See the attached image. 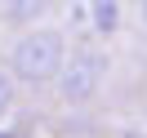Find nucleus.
<instances>
[{"mask_svg":"<svg viewBox=\"0 0 147 138\" xmlns=\"http://www.w3.org/2000/svg\"><path fill=\"white\" fill-rule=\"evenodd\" d=\"M63 58H67V36H63V31H58V27H31V31H22V36L13 40L5 67L13 71L18 85L40 89V85H54Z\"/></svg>","mask_w":147,"mask_h":138,"instance_id":"f257e3e1","label":"nucleus"},{"mask_svg":"<svg viewBox=\"0 0 147 138\" xmlns=\"http://www.w3.org/2000/svg\"><path fill=\"white\" fill-rule=\"evenodd\" d=\"M102 76H107V58L98 49H71L54 76L63 107H89L102 89Z\"/></svg>","mask_w":147,"mask_h":138,"instance_id":"f03ea898","label":"nucleus"},{"mask_svg":"<svg viewBox=\"0 0 147 138\" xmlns=\"http://www.w3.org/2000/svg\"><path fill=\"white\" fill-rule=\"evenodd\" d=\"M89 22L98 36H116L120 31V0H89Z\"/></svg>","mask_w":147,"mask_h":138,"instance_id":"7ed1b4c3","label":"nucleus"},{"mask_svg":"<svg viewBox=\"0 0 147 138\" xmlns=\"http://www.w3.org/2000/svg\"><path fill=\"white\" fill-rule=\"evenodd\" d=\"M45 5H49V0H5V13H9L13 27H27L31 18L45 13Z\"/></svg>","mask_w":147,"mask_h":138,"instance_id":"20e7f679","label":"nucleus"},{"mask_svg":"<svg viewBox=\"0 0 147 138\" xmlns=\"http://www.w3.org/2000/svg\"><path fill=\"white\" fill-rule=\"evenodd\" d=\"M13 102H18V80H13L9 67H0V120L13 111Z\"/></svg>","mask_w":147,"mask_h":138,"instance_id":"39448f33","label":"nucleus"},{"mask_svg":"<svg viewBox=\"0 0 147 138\" xmlns=\"http://www.w3.org/2000/svg\"><path fill=\"white\" fill-rule=\"evenodd\" d=\"M138 18H143V27H147V0H138Z\"/></svg>","mask_w":147,"mask_h":138,"instance_id":"423d86ee","label":"nucleus"}]
</instances>
